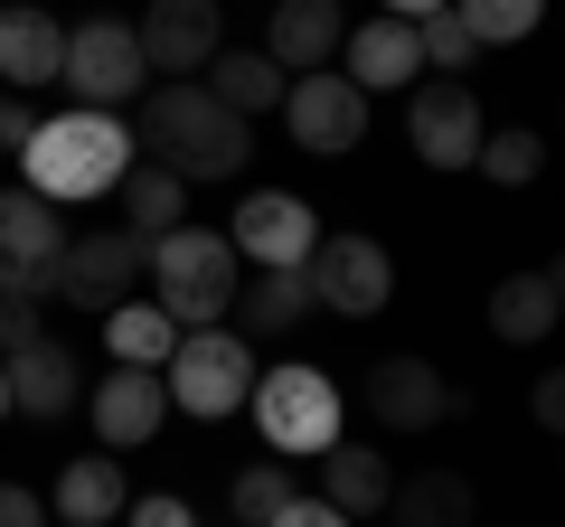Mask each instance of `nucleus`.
Listing matches in <instances>:
<instances>
[{"mask_svg":"<svg viewBox=\"0 0 565 527\" xmlns=\"http://www.w3.org/2000/svg\"><path fill=\"white\" fill-rule=\"evenodd\" d=\"M132 151H141V161H161L170 180H189V189H199V180H245V161H255V122L226 114L199 76H170V85L141 95Z\"/></svg>","mask_w":565,"mask_h":527,"instance_id":"f257e3e1","label":"nucleus"},{"mask_svg":"<svg viewBox=\"0 0 565 527\" xmlns=\"http://www.w3.org/2000/svg\"><path fill=\"white\" fill-rule=\"evenodd\" d=\"M132 161H141V151H132V122H122V114H85V104H66V114H47L39 132H29L20 189H39L47 207H85V198H114Z\"/></svg>","mask_w":565,"mask_h":527,"instance_id":"f03ea898","label":"nucleus"},{"mask_svg":"<svg viewBox=\"0 0 565 527\" xmlns=\"http://www.w3.org/2000/svg\"><path fill=\"white\" fill-rule=\"evenodd\" d=\"M141 273H151V302L180 330L236 321L245 264H236V245H226V226H170V236H151V264H141Z\"/></svg>","mask_w":565,"mask_h":527,"instance_id":"7ed1b4c3","label":"nucleus"},{"mask_svg":"<svg viewBox=\"0 0 565 527\" xmlns=\"http://www.w3.org/2000/svg\"><path fill=\"white\" fill-rule=\"evenodd\" d=\"M245 415H255V433H264V452H274V462H321V452L340 443V424H349L340 386H330L321 367H302V358L264 367L255 396H245Z\"/></svg>","mask_w":565,"mask_h":527,"instance_id":"20e7f679","label":"nucleus"},{"mask_svg":"<svg viewBox=\"0 0 565 527\" xmlns=\"http://www.w3.org/2000/svg\"><path fill=\"white\" fill-rule=\"evenodd\" d=\"M255 340H245L236 321H217V330H180V348H170V367H161V386H170V406L180 415H199V424H217V415H236L245 396H255Z\"/></svg>","mask_w":565,"mask_h":527,"instance_id":"39448f33","label":"nucleus"},{"mask_svg":"<svg viewBox=\"0 0 565 527\" xmlns=\"http://www.w3.org/2000/svg\"><path fill=\"white\" fill-rule=\"evenodd\" d=\"M57 85L85 104V114H122V104H141V95H151V66H141L132 20H76V29H66Z\"/></svg>","mask_w":565,"mask_h":527,"instance_id":"423d86ee","label":"nucleus"},{"mask_svg":"<svg viewBox=\"0 0 565 527\" xmlns=\"http://www.w3.org/2000/svg\"><path fill=\"white\" fill-rule=\"evenodd\" d=\"M66 207H47L39 189H0V292L57 302V264H66Z\"/></svg>","mask_w":565,"mask_h":527,"instance_id":"0eeeda50","label":"nucleus"},{"mask_svg":"<svg viewBox=\"0 0 565 527\" xmlns=\"http://www.w3.org/2000/svg\"><path fill=\"white\" fill-rule=\"evenodd\" d=\"M311 283V311H340V321H377L386 302H396V255H386L377 236H321L302 264Z\"/></svg>","mask_w":565,"mask_h":527,"instance_id":"6e6552de","label":"nucleus"},{"mask_svg":"<svg viewBox=\"0 0 565 527\" xmlns=\"http://www.w3.org/2000/svg\"><path fill=\"white\" fill-rule=\"evenodd\" d=\"M481 95H471V76H424L415 95H405V142H415L424 170H471L481 161Z\"/></svg>","mask_w":565,"mask_h":527,"instance_id":"1a4fd4ad","label":"nucleus"},{"mask_svg":"<svg viewBox=\"0 0 565 527\" xmlns=\"http://www.w3.org/2000/svg\"><path fill=\"white\" fill-rule=\"evenodd\" d=\"M359 406H367V424H377V433H434L444 415H462V386H452L434 358L396 348V358H377V367H367Z\"/></svg>","mask_w":565,"mask_h":527,"instance_id":"9d476101","label":"nucleus"},{"mask_svg":"<svg viewBox=\"0 0 565 527\" xmlns=\"http://www.w3.org/2000/svg\"><path fill=\"white\" fill-rule=\"evenodd\" d=\"M282 132H292V151H311V161H349V151L367 142V95L340 76V66L292 76L282 85Z\"/></svg>","mask_w":565,"mask_h":527,"instance_id":"9b49d317","label":"nucleus"},{"mask_svg":"<svg viewBox=\"0 0 565 527\" xmlns=\"http://www.w3.org/2000/svg\"><path fill=\"white\" fill-rule=\"evenodd\" d=\"M141 264H151V236H132V226H76L66 236V264H57V302L114 311V302H132Z\"/></svg>","mask_w":565,"mask_h":527,"instance_id":"f8f14e48","label":"nucleus"},{"mask_svg":"<svg viewBox=\"0 0 565 527\" xmlns=\"http://www.w3.org/2000/svg\"><path fill=\"white\" fill-rule=\"evenodd\" d=\"M226 245H236V264H255V273H302L311 245H321V217H311L292 189H245L236 217H226Z\"/></svg>","mask_w":565,"mask_h":527,"instance_id":"ddd939ff","label":"nucleus"},{"mask_svg":"<svg viewBox=\"0 0 565 527\" xmlns=\"http://www.w3.org/2000/svg\"><path fill=\"white\" fill-rule=\"evenodd\" d=\"M132 39L151 76H207V57L226 47V0H141Z\"/></svg>","mask_w":565,"mask_h":527,"instance_id":"4468645a","label":"nucleus"},{"mask_svg":"<svg viewBox=\"0 0 565 527\" xmlns=\"http://www.w3.org/2000/svg\"><path fill=\"white\" fill-rule=\"evenodd\" d=\"M340 76L359 85V95H396V85H424V29L415 20H359L340 39Z\"/></svg>","mask_w":565,"mask_h":527,"instance_id":"2eb2a0df","label":"nucleus"},{"mask_svg":"<svg viewBox=\"0 0 565 527\" xmlns=\"http://www.w3.org/2000/svg\"><path fill=\"white\" fill-rule=\"evenodd\" d=\"M0 367H10V415H29V424H57V415L85 406V358L66 340H29Z\"/></svg>","mask_w":565,"mask_h":527,"instance_id":"dca6fc26","label":"nucleus"},{"mask_svg":"<svg viewBox=\"0 0 565 527\" xmlns=\"http://www.w3.org/2000/svg\"><path fill=\"white\" fill-rule=\"evenodd\" d=\"M85 396H95V433H104L114 452H141L151 433L170 424V386H161V367H114V377H95Z\"/></svg>","mask_w":565,"mask_h":527,"instance_id":"f3484780","label":"nucleus"},{"mask_svg":"<svg viewBox=\"0 0 565 527\" xmlns=\"http://www.w3.org/2000/svg\"><path fill=\"white\" fill-rule=\"evenodd\" d=\"M340 39H349V10H340V0H274L264 57H274L282 76H321V66H340Z\"/></svg>","mask_w":565,"mask_h":527,"instance_id":"a211bd4d","label":"nucleus"},{"mask_svg":"<svg viewBox=\"0 0 565 527\" xmlns=\"http://www.w3.org/2000/svg\"><path fill=\"white\" fill-rule=\"evenodd\" d=\"M122 508H132V490H122V452H76V462L57 471L47 518H57V527H122Z\"/></svg>","mask_w":565,"mask_h":527,"instance_id":"6ab92c4d","label":"nucleus"},{"mask_svg":"<svg viewBox=\"0 0 565 527\" xmlns=\"http://www.w3.org/2000/svg\"><path fill=\"white\" fill-rule=\"evenodd\" d=\"M57 66H66V29L47 20L39 0H29V10H0V95L57 85Z\"/></svg>","mask_w":565,"mask_h":527,"instance_id":"aec40b11","label":"nucleus"},{"mask_svg":"<svg viewBox=\"0 0 565 527\" xmlns=\"http://www.w3.org/2000/svg\"><path fill=\"white\" fill-rule=\"evenodd\" d=\"M199 85L226 104V114H245V122H255V114H282V85H292V76H282V66L264 57V47H217Z\"/></svg>","mask_w":565,"mask_h":527,"instance_id":"412c9836","label":"nucleus"},{"mask_svg":"<svg viewBox=\"0 0 565 527\" xmlns=\"http://www.w3.org/2000/svg\"><path fill=\"white\" fill-rule=\"evenodd\" d=\"M386 490H396V471H386L377 443H349V433H340V443L321 452V499H330V508H349V518H377Z\"/></svg>","mask_w":565,"mask_h":527,"instance_id":"4be33fe9","label":"nucleus"},{"mask_svg":"<svg viewBox=\"0 0 565 527\" xmlns=\"http://www.w3.org/2000/svg\"><path fill=\"white\" fill-rule=\"evenodd\" d=\"M556 321H565V302H556V283H546V273H500V283H490V340L537 348Z\"/></svg>","mask_w":565,"mask_h":527,"instance_id":"5701e85b","label":"nucleus"},{"mask_svg":"<svg viewBox=\"0 0 565 527\" xmlns=\"http://www.w3.org/2000/svg\"><path fill=\"white\" fill-rule=\"evenodd\" d=\"M386 508H396V527H471L481 518V499H471L462 471H415V481L386 490Z\"/></svg>","mask_w":565,"mask_h":527,"instance_id":"b1692460","label":"nucleus"},{"mask_svg":"<svg viewBox=\"0 0 565 527\" xmlns=\"http://www.w3.org/2000/svg\"><path fill=\"white\" fill-rule=\"evenodd\" d=\"M114 198H122V226H132V236H170V226H189V180H170L161 161H132Z\"/></svg>","mask_w":565,"mask_h":527,"instance_id":"393cba45","label":"nucleus"},{"mask_svg":"<svg viewBox=\"0 0 565 527\" xmlns=\"http://www.w3.org/2000/svg\"><path fill=\"white\" fill-rule=\"evenodd\" d=\"M104 348H114V367H170L180 321H170L161 302H114L104 311Z\"/></svg>","mask_w":565,"mask_h":527,"instance_id":"a878e982","label":"nucleus"},{"mask_svg":"<svg viewBox=\"0 0 565 527\" xmlns=\"http://www.w3.org/2000/svg\"><path fill=\"white\" fill-rule=\"evenodd\" d=\"M236 311H245V340H292V330L311 321V283L302 273H255V283L236 292Z\"/></svg>","mask_w":565,"mask_h":527,"instance_id":"bb28decb","label":"nucleus"},{"mask_svg":"<svg viewBox=\"0 0 565 527\" xmlns=\"http://www.w3.org/2000/svg\"><path fill=\"white\" fill-rule=\"evenodd\" d=\"M471 170H481L490 189H527V180L546 170V142L527 132V122H490V132H481V161H471Z\"/></svg>","mask_w":565,"mask_h":527,"instance_id":"cd10ccee","label":"nucleus"},{"mask_svg":"<svg viewBox=\"0 0 565 527\" xmlns=\"http://www.w3.org/2000/svg\"><path fill=\"white\" fill-rule=\"evenodd\" d=\"M292 499H302V481H292V462H274V452L236 471V527H274Z\"/></svg>","mask_w":565,"mask_h":527,"instance_id":"c85d7f7f","label":"nucleus"},{"mask_svg":"<svg viewBox=\"0 0 565 527\" xmlns=\"http://www.w3.org/2000/svg\"><path fill=\"white\" fill-rule=\"evenodd\" d=\"M452 10H462V29H471L481 47H519L527 29L546 20V0H452Z\"/></svg>","mask_w":565,"mask_h":527,"instance_id":"c756f323","label":"nucleus"},{"mask_svg":"<svg viewBox=\"0 0 565 527\" xmlns=\"http://www.w3.org/2000/svg\"><path fill=\"white\" fill-rule=\"evenodd\" d=\"M415 29H424V76H471V57H481V39L462 29V10H452V0L434 10V20H415Z\"/></svg>","mask_w":565,"mask_h":527,"instance_id":"7c9ffc66","label":"nucleus"},{"mask_svg":"<svg viewBox=\"0 0 565 527\" xmlns=\"http://www.w3.org/2000/svg\"><path fill=\"white\" fill-rule=\"evenodd\" d=\"M39 311H47V302H29V292H0V358H20L29 340H47Z\"/></svg>","mask_w":565,"mask_h":527,"instance_id":"2f4dec72","label":"nucleus"},{"mask_svg":"<svg viewBox=\"0 0 565 527\" xmlns=\"http://www.w3.org/2000/svg\"><path fill=\"white\" fill-rule=\"evenodd\" d=\"M122 527H199V508H189L180 490H151V499L122 508Z\"/></svg>","mask_w":565,"mask_h":527,"instance_id":"473e14b6","label":"nucleus"},{"mask_svg":"<svg viewBox=\"0 0 565 527\" xmlns=\"http://www.w3.org/2000/svg\"><path fill=\"white\" fill-rule=\"evenodd\" d=\"M0 527H57V518H47V499L29 481H0Z\"/></svg>","mask_w":565,"mask_h":527,"instance_id":"72a5a7b5","label":"nucleus"},{"mask_svg":"<svg viewBox=\"0 0 565 527\" xmlns=\"http://www.w3.org/2000/svg\"><path fill=\"white\" fill-rule=\"evenodd\" d=\"M527 415H537L546 433H565V367H546V377L527 386Z\"/></svg>","mask_w":565,"mask_h":527,"instance_id":"f704fd0d","label":"nucleus"},{"mask_svg":"<svg viewBox=\"0 0 565 527\" xmlns=\"http://www.w3.org/2000/svg\"><path fill=\"white\" fill-rule=\"evenodd\" d=\"M274 527H359V518H349V508H330V499H311V490H302V499L282 508Z\"/></svg>","mask_w":565,"mask_h":527,"instance_id":"c9c22d12","label":"nucleus"},{"mask_svg":"<svg viewBox=\"0 0 565 527\" xmlns=\"http://www.w3.org/2000/svg\"><path fill=\"white\" fill-rule=\"evenodd\" d=\"M29 132H39V114H29V95H0V151H29Z\"/></svg>","mask_w":565,"mask_h":527,"instance_id":"e433bc0d","label":"nucleus"},{"mask_svg":"<svg viewBox=\"0 0 565 527\" xmlns=\"http://www.w3.org/2000/svg\"><path fill=\"white\" fill-rule=\"evenodd\" d=\"M386 20H434V10H444V0H377Z\"/></svg>","mask_w":565,"mask_h":527,"instance_id":"4c0bfd02","label":"nucleus"},{"mask_svg":"<svg viewBox=\"0 0 565 527\" xmlns=\"http://www.w3.org/2000/svg\"><path fill=\"white\" fill-rule=\"evenodd\" d=\"M546 283H556V302H565V255H556V264H546Z\"/></svg>","mask_w":565,"mask_h":527,"instance_id":"58836bf2","label":"nucleus"},{"mask_svg":"<svg viewBox=\"0 0 565 527\" xmlns=\"http://www.w3.org/2000/svg\"><path fill=\"white\" fill-rule=\"evenodd\" d=\"M0 424H10V367H0Z\"/></svg>","mask_w":565,"mask_h":527,"instance_id":"ea45409f","label":"nucleus"},{"mask_svg":"<svg viewBox=\"0 0 565 527\" xmlns=\"http://www.w3.org/2000/svg\"><path fill=\"white\" fill-rule=\"evenodd\" d=\"M0 10H29V0H0Z\"/></svg>","mask_w":565,"mask_h":527,"instance_id":"a19ab883","label":"nucleus"}]
</instances>
